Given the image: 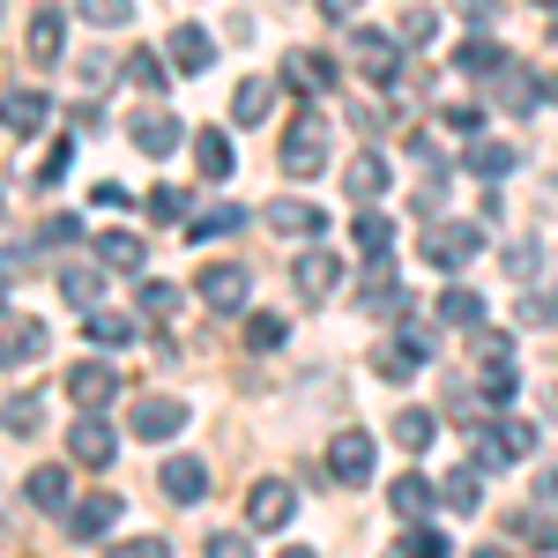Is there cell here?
Masks as SVG:
<instances>
[{
  "instance_id": "6da1fadb",
  "label": "cell",
  "mask_w": 558,
  "mask_h": 558,
  "mask_svg": "<svg viewBox=\"0 0 558 558\" xmlns=\"http://www.w3.org/2000/svg\"><path fill=\"white\" fill-rule=\"evenodd\" d=\"M276 165H283L291 179L328 172V112H320V105H305L299 120L283 128V149H276Z\"/></svg>"
},
{
  "instance_id": "7a4b0ae2",
  "label": "cell",
  "mask_w": 558,
  "mask_h": 558,
  "mask_svg": "<svg viewBox=\"0 0 558 558\" xmlns=\"http://www.w3.org/2000/svg\"><path fill=\"white\" fill-rule=\"evenodd\" d=\"M417 254H425L432 268H447V276H462V268L484 254V231H476V223H462V216H447V223H432L425 239H417Z\"/></svg>"
},
{
  "instance_id": "3957f363",
  "label": "cell",
  "mask_w": 558,
  "mask_h": 558,
  "mask_svg": "<svg viewBox=\"0 0 558 558\" xmlns=\"http://www.w3.org/2000/svg\"><path fill=\"white\" fill-rule=\"evenodd\" d=\"M299 514V484H283V476H260L254 492H246V529H268V536H283V521Z\"/></svg>"
},
{
  "instance_id": "277c9868",
  "label": "cell",
  "mask_w": 558,
  "mask_h": 558,
  "mask_svg": "<svg viewBox=\"0 0 558 558\" xmlns=\"http://www.w3.org/2000/svg\"><path fill=\"white\" fill-rule=\"evenodd\" d=\"M328 476H336L343 492H357V484H373V439H365L357 425L328 439Z\"/></svg>"
},
{
  "instance_id": "5b68a950",
  "label": "cell",
  "mask_w": 558,
  "mask_h": 558,
  "mask_svg": "<svg viewBox=\"0 0 558 558\" xmlns=\"http://www.w3.org/2000/svg\"><path fill=\"white\" fill-rule=\"evenodd\" d=\"M194 283H202V305H209V313H246V283H254V276H246L239 260H209Z\"/></svg>"
},
{
  "instance_id": "8992f818",
  "label": "cell",
  "mask_w": 558,
  "mask_h": 558,
  "mask_svg": "<svg viewBox=\"0 0 558 558\" xmlns=\"http://www.w3.org/2000/svg\"><path fill=\"white\" fill-rule=\"evenodd\" d=\"M68 395L83 402V417H105V402L120 395V373H112V357H83V365L68 373Z\"/></svg>"
},
{
  "instance_id": "52a82bcc",
  "label": "cell",
  "mask_w": 558,
  "mask_h": 558,
  "mask_svg": "<svg viewBox=\"0 0 558 558\" xmlns=\"http://www.w3.org/2000/svg\"><path fill=\"white\" fill-rule=\"evenodd\" d=\"M128 432H134V439H157V447H165V439H179V432H186V402H172V395H149V402H134V410H128Z\"/></svg>"
},
{
  "instance_id": "ba28073f",
  "label": "cell",
  "mask_w": 558,
  "mask_h": 558,
  "mask_svg": "<svg viewBox=\"0 0 558 558\" xmlns=\"http://www.w3.org/2000/svg\"><path fill=\"white\" fill-rule=\"evenodd\" d=\"M425 357H432V336H425V328H402L395 343H380L373 365H380V380H417V373H425Z\"/></svg>"
},
{
  "instance_id": "9c48e42d",
  "label": "cell",
  "mask_w": 558,
  "mask_h": 558,
  "mask_svg": "<svg viewBox=\"0 0 558 558\" xmlns=\"http://www.w3.org/2000/svg\"><path fill=\"white\" fill-rule=\"evenodd\" d=\"M45 320H31V313H0V365H31V357H45Z\"/></svg>"
},
{
  "instance_id": "30bf717a",
  "label": "cell",
  "mask_w": 558,
  "mask_h": 558,
  "mask_svg": "<svg viewBox=\"0 0 558 558\" xmlns=\"http://www.w3.org/2000/svg\"><path fill=\"white\" fill-rule=\"evenodd\" d=\"M68 454H75L83 470H105V462L120 454V432L105 425V417H75V432H68Z\"/></svg>"
},
{
  "instance_id": "8fae6325",
  "label": "cell",
  "mask_w": 558,
  "mask_h": 558,
  "mask_svg": "<svg viewBox=\"0 0 558 558\" xmlns=\"http://www.w3.org/2000/svg\"><path fill=\"white\" fill-rule=\"evenodd\" d=\"M350 52L373 83H402V60H395V38L387 31H350Z\"/></svg>"
},
{
  "instance_id": "7c38bea8",
  "label": "cell",
  "mask_w": 558,
  "mask_h": 558,
  "mask_svg": "<svg viewBox=\"0 0 558 558\" xmlns=\"http://www.w3.org/2000/svg\"><path fill=\"white\" fill-rule=\"evenodd\" d=\"M157 476H165V499H179V507H194V499L209 492V462H202V454H172Z\"/></svg>"
},
{
  "instance_id": "4fadbf2b",
  "label": "cell",
  "mask_w": 558,
  "mask_h": 558,
  "mask_svg": "<svg viewBox=\"0 0 558 558\" xmlns=\"http://www.w3.org/2000/svg\"><path fill=\"white\" fill-rule=\"evenodd\" d=\"M320 223H328V216L313 209V202H283V194L268 202V231H276V239H320Z\"/></svg>"
},
{
  "instance_id": "5bb4252c",
  "label": "cell",
  "mask_w": 558,
  "mask_h": 558,
  "mask_svg": "<svg viewBox=\"0 0 558 558\" xmlns=\"http://www.w3.org/2000/svg\"><path fill=\"white\" fill-rule=\"evenodd\" d=\"M128 134H134V149H142V157H172L186 128H179L172 112H134V128H128Z\"/></svg>"
},
{
  "instance_id": "9a60e30c",
  "label": "cell",
  "mask_w": 558,
  "mask_h": 558,
  "mask_svg": "<svg viewBox=\"0 0 558 558\" xmlns=\"http://www.w3.org/2000/svg\"><path fill=\"white\" fill-rule=\"evenodd\" d=\"M194 165H202V179H231V172H239L231 134H223V128H202V134H194Z\"/></svg>"
},
{
  "instance_id": "2e32d148",
  "label": "cell",
  "mask_w": 558,
  "mask_h": 558,
  "mask_svg": "<svg viewBox=\"0 0 558 558\" xmlns=\"http://www.w3.org/2000/svg\"><path fill=\"white\" fill-rule=\"evenodd\" d=\"M45 112H52V105H45L38 89H8V97H0V128L8 134H38Z\"/></svg>"
},
{
  "instance_id": "e0dca14e",
  "label": "cell",
  "mask_w": 558,
  "mask_h": 558,
  "mask_svg": "<svg viewBox=\"0 0 558 558\" xmlns=\"http://www.w3.org/2000/svg\"><path fill=\"white\" fill-rule=\"evenodd\" d=\"M68 15H60V8H38V15H31V60H38V68H52V60H60V52H68Z\"/></svg>"
},
{
  "instance_id": "ac0fdd59",
  "label": "cell",
  "mask_w": 558,
  "mask_h": 558,
  "mask_svg": "<svg viewBox=\"0 0 558 558\" xmlns=\"http://www.w3.org/2000/svg\"><path fill=\"white\" fill-rule=\"evenodd\" d=\"M209 60H216L209 31H202V23H179V31H172V68H179V75H202Z\"/></svg>"
},
{
  "instance_id": "d6986e66",
  "label": "cell",
  "mask_w": 558,
  "mask_h": 558,
  "mask_svg": "<svg viewBox=\"0 0 558 558\" xmlns=\"http://www.w3.org/2000/svg\"><path fill=\"white\" fill-rule=\"evenodd\" d=\"M387 507H395V521H410V529H425V514H432V484H425V476H395V492H387Z\"/></svg>"
},
{
  "instance_id": "ffe728a7",
  "label": "cell",
  "mask_w": 558,
  "mask_h": 558,
  "mask_svg": "<svg viewBox=\"0 0 558 558\" xmlns=\"http://www.w3.org/2000/svg\"><path fill=\"white\" fill-rule=\"evenodd\" d=\"M283 75H291L305 97H320V89H336V60H328V52H291Z\"/></svg>"
},
{
  "instance_id": "44dd1931",
  "label": "cell",
  "mask_w": 558,
  "mask_h": 558,
  "mask_svg": "<svg viewBox=\"0 0 558 558\" xmlns=\"http://www.w3.org/2000/svg\"><path fill=\"white\" fill-rule=\"evenodd\" d=\"M112 521H120V492H97V499H83V507H75V521H68V529H75L83 544H97Z\"/></svg>"
},
{
  "instance_id": "7402d4cb",
  "label": "cell",
  "mask_w": 558,
  "mask_h": 558,
  "mask_svg": "<svg viewBox=\"0 0 558 558\" xmlns=\"http://www.w3.org/2000/svg\"><path fill=\"white\" fill-rule=\"evenodd\" d=\"M231 231H246V209H239V202H223V209H202L194 223H186V239H194V246H209V239H231Z\"/></svg>"
},
{
  "instance_id": "603a6c76",
  "label": "cell",
  "mask_w": 558,
  "mask_h": 558,
  "mask_svg": "<svg viewBox=\"0 0 558 558\" xmlns=\"http://www.w3.org/2000/svg\"><path fill=\"white\" fill-rule=\"evenodd\" d=\"M336 276H343V260H336V254H320V246L299 254V291H305V299H328V291H336Z\"/></svg>"
},
{
  "instance_id": "cb8c5ba5",
  "label": "cell",
  "mask_w": 558,
  "mask_h": 558,
  "mask_svg": "<svg viewBox=\"0 0 558 558\" xmlns=\"http://www.w3.org/2000/svg\"><path fill=\"white\" fill-rule=\"evenodd\" d=\"M268 97H276V89L260 83V75H246V83L231 89V120H239V128H260V120H268Z\"/></svg>"
},
{
  "instance_id": "d4e9b609",
  "label": "cell",
  "mask_w": 558,
  "mask_h": 558,
  "mask_svg": "<svg viewBox=\"0 0 558 558\" xmlns=\"http://www.w3.org/2000/svg\"><path fill=\"white\" fill-rule=\"evenodd\" d=\"M454 68H470V75H507V52L492 38H462L454 45Z\"/></svg>"
},
{
  "instance_id": "484cf974",
  "label": "cell",
  "mask_w": 558,
  "mask_h": 558,
  "mask_svg": "<svg viewBox=\"0 0 558 558\" xmlns=\"http://www.w3.org/2000/svg\"><path fill=\"white\" fill-rule=\"evenodd\" d=\"M31 507H45V514H60V507H68V470H60V462L31 470Z\"/></svg>"
},
{
  "instance_id": "4316f807",
  "label": "cell",
  "mask_w": 558,
  "mask_h": 558,
  "mask_svg": "<svg viewBox=\"0 0 558 558\" xmlns=\"http://www.w3.org/2000/svg\"><path fill=\"white\" fill-rule=\"evenodd\" d=\"M97 260L120 268V276H134V268H142V239H134V231H105V239H97Z\"/></svg>"
},
{
  "instance_id": "83f0119b",
  "label": "cell",
  "mask_w": 558,
  "mask_h": 558,
  "mask_svg": "<svg viewBox=\"0 0 558 558\" xmlns=\"http://www.w3.org/2000/svg\"><path fill=\"white\" fill-rule=\"evenodd\" d=\"M387 179H395V172H387L380 157H357V165L343 172V186L357 194V202H380V194H387Z\"/></svg>"
},
{
  "instance_id": "f1b7e54d",
  "label": "cell",
  "mask_w": 558,
  "mask_h": 558,
  "mask_svg": "<svg viewBox=\"0 0 558 558\" xmlns=\"http://www.w3.org/2000/svg\"><path fill=\"white\" fill-rule=\"evenodd\" d=\"M514 387H521L514 357H492V365H484V387H476V395H484L492 410H507V402H514Z\"/></svg>"
},
{
  "instance_id": "f546056e",
  "label": "cell",
  "mask_w": 558,
  "mask_h": 558,
  "mask_svg": "<svg viewBox=\"0 0 558 558\" xmlns=\"http://www.w3.org/2000/svg\"><path fill=\"white\" fill-rule=\"evenodd\" d=\"M0 425L15 432V439H31L45 425V395H8V410H0Z\"/></svg>"
},
{
  "instance_id": "4dcf8cb0",
  "label": "cell",
  "mask_w": 558,
  "mask_h": 558,
  "mask_svg": "<svg viewBox=\"0 0 558 558\" xmlns=\"http://www.w3.org/2000/svg\"><path fill=\"white\" fill-rule=\"evenodd\" d=\"M395 447H402V454H425L432 447V417L425 410H395Z\"/></svg>"
},
{
  "instance_id": "1f68e13d",
  "label": "cell",
  "mask_w": 558,
  "mask_h": 558,
  "mask_svg": "<svg viewBox=\"0 0 558 558\" xmlns=\"http://www.w3.org/2000/svg\"><path fill=\"white\" fill-rule=\"evenodd\" d=\"M387 246H395V223H387V216H357V254L365 260H387Z\"/></svg>"
},
{
  "instance_id": "d6a6232c",
  "label": "cell",
  "mask_w": 558,
  "mask_h": 558,
  "mask_svg": "<svg viewBox=\"0 0 558 558\" xmlns=\"http://www.w3.org/2000/svg\"><path fill=\"white\" fill-rule=\"evenodd\" d=\"M283 343H291L283 313H246V350H283Z\"/></svg>"
},
{
  "instance_id": "836d02e7",
  "label": "cell",
  "mask_w": 558,
  "mask_h": 558,
  "mask_svg": "<svg viewBox=\"0 0 558 558\" xmlns=\"http://www.w3.org/2000/svg\"><path fill=\"white\" fill-rule=\"evenodd\" d=\"M439 320H447V328H476V320H484V299H476V291H462V283H454V291H447V299H439Z\"/></svg>"
},
{
  "instance_id": "e575fe53",
  "label": "cell",
  "mask_w": 558,
  "mask_h": 558,
  "mask_svg": "<svg viewBox=\"0 0 558 558\" xmlns=\"http://www.w3.org/2000/svg\"><path fill=\"white\" fill-rule=\"evenodd\" d=\"M128 336H134V328H128V313H105V305L89 313V343H97V350H120Z\"/></svg>"
},
{
  "instance_id": "d590c367",
  "label": "cell",
  "mask_w": 558,
  "mask_h": 558,
  "mask_svg": "<svg viewBox=\"0 0 558 558\" xmlns=\"http://www.w3.org/2000/svg\"><path fill=\"white\" fill-rule=\"evenodd\" d=\"M439 499H447L454 514H470L476 499H484V484H476V470H454V476H447V484H439Z\"/></svg>"
},
{
  "instance_id": "8d00e7d4",
  "label": "cell",
  "mask_w": 558,
  "mask_h": 558,
  "mask_svg": "<svg viewBox=\"0 0 558 558\" xmlns=\"http://www.w3.org/2000/svg\"><path fill=\"white\" fill-rule=\"evenodd\" d=\"M514 536L529 551H558V521H544V514H514Z\"/></svg>"
},
{
  "instance_id": "74e56055",
  "label": "cell",
  "mask_w": 558,
  "mask_h": 558,
  "mask_svg": "<svg viewBox=\"0 0 558 558\" xmlns=\"http://www.w3.org/2000/svg\"><path fill=\"white\" fill-rule=\"evenodd\" d=\"M83 23H97V31H120V23H134V0H83Z\"/></svg>"
},
{
  "instance_id": "f35d334b",
  "label": "cell",
  "mask_w": 558,
  "mask_h": 558,
  "mask_svg": "<svg viewBox=\"0 0 558 558\" xmlns=\"http://www.w3.org/2000/svg\"><path fill=\"white\" fill-rule=\"evenodd\" d=\"M470 447H476V470H507V462H514V447H507V432H476Z\"/></svg>"
},
{
  "instance_id": "ab89813d",
  "label": "cell",
  "mask_w": 558,
  "mask_h": 558,
  "mask_svg": "<svg viewBox=\"0 0 558 558\" xmlns=\"http://www.w3.org/2000/svg\"><path fill=\"white\" fill-rule=\"evenodd\" d=\"M507 165H514V149H499V142H476V149H470V172L476 179H499Z\"/></svg>"
},
{
  "instance_id": "60d3db41",
  "label": "cell",
  "mask_w": 558,
  "mask_h": 558,
  "mask_svg": "<svg viewBox=\"0 0 558 558\" xmlns=\"http://www.w3.org/2000/svg\"><path fill=\"white\" fill-rule=\"evenodd\" d=\"M439 38V15L432 8H402V45H432Z\"/></svg>"
},
{
  "instance_id": "b9f144b4",
  "label": "cell",
  "mask_w": 558,
  "mask_h": 558,
  "mask_svg": "<svg viewBox=\"0 0 558 558\" xmlns=\"http://www.w3.org/2000/svg\"><path fill=\"white\" fill-rule=\"evenodd\" d=\"M134 299H142V313H149V320H172L179 291H172V283H142V291H134Z\"/></svg>"
},
{
  "instance_id": "7bdbcfd3",
  "label": "cell",
  "mask_w": 558,
  "mask_h": 558,
  "mask_svg": "<svg viewBox=\"0 0 558 558\" xmlns=\"http://www.w3.org/2000/svg\"><path fill=\"white\" fill-rule=\"evenodd\" d=\"M105 558H172V544L165 536H128V544H112Z\"/></svg>"
},
{
  "instance_id": "ee69618b",
  "label": "cell",
  "mask_w": 558,
  "mask_h": 558,
  "mask_svg": "<svg viewBox=\"0 0 558 558\" xmlns=\"http://www.w3.org/2000/svg\"><path fill=\"white\" fill-rule=\"evenodd\" d=\"M128 83H142V89H165V60H157V52H134V60H128Z\"/></svg>"
},
{
  "instance_id": "f6af8a7d",
  "label": "cell",
  "mask_w": 558,
  "mask_h": 558,
  "mask_svg": "<svg viewBox=\"0 0 558 558\" xmlns=\"http://www.w3.org/2000/svg\"><path fill=\"white\" fill-rule=\"evenodd\" d=\"M75 239H83V216H45V246H75Z\"/></svg>"
},
{
  "instance_id": "bcb514c9",
  "label": "cell",
  "mask_w": 558,
  "mask_h": 558,
  "mask_svg": "<svg viewBox=\"0 0 558 558\" xmlns=\"http://www.w3.org/2000/svg\"><path fill=\"white\" fill-rule=\"evenodd\" d=\"M149 216L165 223V216H186V194L179 186H149Z\"/></svg>"
},
{
  "instance_id": "7dc6e473",
  "label": "cell",
  "mask_w": 558,
  "mask_h": 558,
  "mask_svg": "<svg viewBox=\"0 0 558 558\" xmlns=\"http://www.w3.org/2000/svg\"><path fill=\"white\" fill-rule=\"evenodd\" d=\"M410 558H447V536H439V529H410Z\"/></svg>"
},
{
  "instance_id": "c3c4849f",
  "label": "cell",
  "mask_w": 558,
  "mask_h": 558,
  "mask_svg": "<svg viewBox=\"0 0 558 558\" xmlns=\"http://www.w3.org/2000/svg\"><path fill=\"white\" fill-rule=\"evenodd\" d=\"M68 165H75V149H68V142H52V149H45V165H38V179L52 186V179H68Z\"/></svg>"
},
{
  "instance_id": "681fc988",
  "label": "cell",
  "mask_w": 558,
  "mask_h": 558,
  "mask_svg": "<svg viewBox=\"0 0 558 558\" xmlns=\"http://www.w3.org/2000/svg\"><path fill=\"white\" fill-rule=\"evenodd\" d=\"M68 299H75V305H89V313H97V276H89V268H75V276H68Z\"/></svg>"
},
{
  "instance_id": "f907efd6",
  "label": "cell",
  "mask_w": 558,
  "mask_h": 558,
  "mask_svg": "<svg viewBox=\"0 0 558 558\" xmlns=\"http://www.w3.org/2000/svg\"><path fill=\"white\" fill-rule=\"evenodd\" d=\"M447 128H454V134H476V128H484V112H476V105H447Z\"/></svg>"
},
{
  "instance_id": "816d5d0a",
  "label": "cell",
  "mask_w": 558,
  "mask_h": 558,
  "mask_svg": "<svg viewBox=\"0 0 558 558\" xmlns=\"http://www.w3.org/2000/svg\"><path fill=\"white\" fill-rule=\"evenodd\" d=\"M521 320H558V291H536V299L521 305Z\"/></svg>"
},
{
  "instance_id": "f5cc1de1",
  "label": "cell",
  "mask_w": 558,
  "mask_h": 558,
  "mask_svg": "<svg viewBox=\"0 0 558 558\" xmlns=\"http://www.w3.org/2000/svg\"><path fill=\"white\" fill-rule=\"evenodd\" d=\"M209 558H254L246 536H209Z\"/></svg>"
},
{
  "instance_id": "db71d44e",
  "label": "cell",
  "mask_w": 558,
  "mask_h": 558,
  "mask_svg": "<svg viewBox=\"0 0 558 558\" xmlns=\"http://www.w3.org/2000/svg\"><path fill=\"white\" fill-rule=\"evenodd\" d=\"M499 432H507V447H514V462L529 454V447H536V432H529V425H499Z\"/></svg>"
},
{
  "instance_id": "11a10c76",
  "label": "cell",
  "mask_w": 558,
  "mask_h": 558,
  "mask_svg": "<svg viewBox=\"0 0 558 558\" xmlns=\"http://www.w3.org/2000/svg\"><path fill=\"white\" fill-rule=\"evenodd\" d=\"M350 8H357V0H320V15H336V23H343Z\"/></svg>"
},
{
  "instance_id": "9f6ffc18",
  "label": "cell",
  "mask_w": 558,
  "mask_h": 558,
  "mask_svg": "<svg viewBox=\"0 0 558 558\" xmlns=\"http://www.w3.org/2000/svg\"><path fill=\"white\" fill-rule=\"evenodd\" d=\"M544 499H551V507H558V470H544Z\"/></svg>"
},
{
  "instance_id": "6f0895ef",
  "label": "cell",
  "mask_w": 558,
  "mask_h": 558,
  "mask_svg": "<svg viewBox=\"0 0 558 558\" xmlns=\"http://www.w3.org/2000/svg\"><path fill=\"white\" fill-rule=\"evenodd\" d=\"M276 558H313V551H305V544H283V551H276Z\"/></svg>"
},
{
  "instance_id": "680465c9",
  "label": "cell",
  "mask_w": 558,
  "mask_h": 558,
  "mask_svg": "<svg viewBox=\"0 0 558 558\" xmlns=\"http://www.w3.org/2000/svg\"><path fill=\"white\" fill-rule=\"evenodd\" d=\"M476 558H514V551H499V544H484V551H476Z\"/></svg>"
},
{
  "instance_id": "91938a15",
  "label": "cell",
  "mask_w": 558,
  "mask_h": 558,
  "mask_svg": "<svg viewBox=\"0 0 558 558\" xmlns=\"http://www.w3.org/2000/svg\"><path fill=\"white\" fill-rule=\"evenodd\" d=\"M544 97H551V105H558V75H544Z\"/></svg>"
},
{
  "instance_id": "94428289",
  "label": "cell",
  "mask_w": 558,
  "mask_h": 558,
  "mask_svg": "<svg viewBox=\"0 0 558 558\" xmlns=\"http://www.w3.org/2000/svg\"><path fill=\"white\" fill-rule=\"evenodd\" d=\"M536 8H558V0H536Z\"/></svg>"
}]
</instances>
